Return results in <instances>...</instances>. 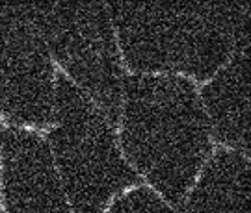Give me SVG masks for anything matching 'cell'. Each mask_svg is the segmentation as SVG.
Masks as SVG:
<instances>
[{"label": "cell", "mask_w": 251, "mask_h": 213, "mask_svg": "<svg viewBox=\"0 0 251 213\" xmlns=\"http://www.w3.org/2000/svg\"><path fill=\"white\" fill-rule=\"evenodd\" d=\"M0 213H2V212H0Z\"/></svg>", "instance_id": "8fae6325"}, {"label": "cell", "mask_w": 251, "mask_h": 213, "mask_svg": "<svg viewBox=\"0 0 251 213\" xmlns=\"http://www.w3.org/2000/svg\"><path fill=\"white\" fill-rule=\"evenodd\" d=\"M49 141L73 213H102L117 193L138 182L106 117L65 76L56 80Z\"/></svg>", "instance_id": "3957f363"}, {"label": "cell", "mask_w": 251, "mask_h": 213, "mask_svg": "<svg viewBox=\"0 0 251 213\" xmlns=\"http://www.w3.org/2000/svg\"><path fill=\"white\" fill-rule=\"evenodd\" d=\"M50 56L26 4H0V111L21 126L54 123Z\"/></svg>", "instance_id": "5b68a950"}, {"label": "cell", "mask_w": 251, "mask_h": 213, "mask_svg": "<svg viewBox=\"0 0 251 213\" xmlns=\"http://www.w3.org/2000/svg\"><path fill=\"white\" fill-rule=\"evenodd\" d=\"M45 46L80 91L116 123L123 104V71L108 6L99 2L26 4Z\"/></svg>", "instance_id": "277c9868"}, {"label": "cell", "mask_w": 251, "mask_h": 213, "mask_svg": "<svg viewBox=\"0 0 251 213\" xmlns=\"http://www.w3.org/2000/svg\"><path fill=\"white\" fill-rule=\"evenodd\" d=\"M2 186L9 213H71L50 147L34 132H6Z\"/></svg>", "instance_id": "8992f818"}, {"label": "cell", "mask_w": 251, "mask_h": 213, "mask_svg": "<svg viewBox=\"0 0 251 213\" xmlns=\"http://www.w3.org/2000/svg\"><path fill=\"white\" fill-rule=\"evenodd\" d=\"M106 213H175L151 189L138 187L121 195Z\"/></svg>", "instance_id": "9c48e42d"}, {"label": "cell", "mask_w": 251, "mask_h": 213, "mask_svg": "<svg viewBox=\"0 0 251 213\" xmlns=\"http://www.w3.org/2000/svg\"><path fill=\"white\" fill-rule=\"evenodd\" d=\"M186 213H250L248 160L238 152H218L194 187Z\"/></svg>", "instance_id": "ba28073f"}, {"label": "cell", "mask_w": 251, "mask_h": 213, "mask_svg": "<svg viewBox=\"0 0 251 213\" xmlns=\"http://www.w3.org/2000/svg\"><path fill=\"white\" fill-rule=\"evenodd\" d=\"M248 44L234 50L231 62L203 89V109L220 143L250 149V52Z\"/></svg>", "instance_id": "52a82bcc"}, {"label": "cell", "mask_w": 251, "mask_h": 213, "mask_svg": "<svg viewBox=\"0 0 251 213\" xmlns=\"http://www.w3.org/2000/svg\"><path fill=\"white\" fill-rule=\"evenodd\" d=\"M121 109L128 160L180 206L210 152V130L194 84L177 74H136L125 82Z\"/></svg>", "instance_id": "7a4b0ae2"}, {"label": "cell", "mask_w": 251, "mask_h": 213, "mask_svg": "<svg viewBox=\"0 0 251 213\" xmlns=\"http://www.w3.org/2000/svg\"><path fill=\"white\" fill-rule=\"evenodd\" d=\"M108 9L132 71L205 80L240 44L250 43L248 4L117 2Z\"/></svg>", "instance_id": "6da1fadb"}, {"label": "cell", "mask_w": 251, "mask_h": 213, "mask_svg": "<svg viewBox=\"0 0 251 213\" xmlns=\"http://www.w3.org/2000/svg\"><path fill=\"white\" fill-rule=\"evenodd\" d=\"M0 150H2V126H0Z\"/></svg>", "instance_id": "30bf717a"}]
</instances>
